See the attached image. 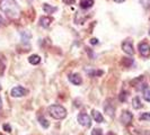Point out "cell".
I'll list each match as a JSON object with an SVG mask.
<instances>
[{
    "instance_id": "obj_14",
    "label": "cell",
    "mask_w": 150,
    "mask_h": 135,
    "mask_svg": "<svg viewBox=\"0 0 150 135\" xmlns=\"http://www.w3.org/2000/svg\"><path fill=\"white\" fill-rule=\"evenodd\" d=\"M43 10H44L45 14H53V11H55L57 8L50 6L49 4H44V5H43Z\"/></svg>"
},
{
    "instance_id": "obj_10",
    "label": "cell",
    "mask_w": 150,
    "mask_h": 135,
    "mask_svg": "<svg viewBox=\"0 0 150 135\" xmlns=\"http://www.w3.org/2000/svg\"><path fill=\"white\" fill-rule=\"evenodd\" d=\"M94 5V0H81L80 1V7L83 9H89Z\"/></svg>"
},
{
    "instance_id": "obj_11",
    "label": "cell",
    "mask_w": 150,
    "mask_h": 135,
    "mask_svg": "<svg viewBox=\"0 0 150 135\" xmlns=\"http://www.w3.org/2000/svg\"><path fill=\"white\" fill-rule=\"evenodd\" d=\"M28 62H30V64H38L40 62H41V56L38 55V54H33V55H30V58H28Z\"/></svg>"
},
{
    "instance_id": "obj_24",
    "label": "cell",
    "mask_w": 150,
    "mask_h": 135,
    "mask_svg": "<svg viewBox=\"0 0 150 135\" xmlns=\"http://www.w3.org/2000/svg\"><path fill=\"white\" fill-rule=\"evenodd\" d=\"M115 2H117V4H122V2H124L125 0H114Z\"/></svg>"
},
{
    "instance_id": "obj_27",
    "label": "cell",
    "mask_w": 150,
    "mask_h": 135,
    "mask_svg": "<svg viewBox=\"0 0 150 135\" xmlns=\"http://www.w3.org/2000/svg\"><path fill=\"white\" fill-rule=\"evenodd\" d=\"M107 135H115V134H114L113 132H108V133H107Z\"/></svg>"
},
{
    "instance_id": "obj_8",
    "label": "cell",
    "mask_w": 150,
    "mask_h": 135,
    "mask_svg": "<svg viewBox=\"0 0 150 135\" xmlns=\"http://www.w3.org/2000/svg\"><path fill=\"white\" fill-rule=\"evenodd\" d=\"M69 81L71 83H74L75 86H79V84H81V82H83L81 77L78 75V73H72V75H69Z\"/></svg>"
},
{
    "instance_id": "obj_21",
    "label": "cell",
    "mask_w": 150,
    "mask_h": 135,
    "mask_svg": "<svg viewBox=\"0 0 150 135\" xmlns=\"http://www.w3.org/2000/svg\"><path fill=\"white\" fill-rule=\"evenodd\" d=\"M4 129H5L6 132H11V127H10V125H8V124H4Z\"/></svg>"
},
{
    "instance_id": "obj_9",
    "label": "cell",
    "mask_w": 150,
    "mask_h": 135,
    "mask_svg": "<svg viewBox=\"0 0 150 135\" xmlns=\"http://www.w3.org/2000/svg\"><path fill=\"white\" fill-rule=\"evenodd\" d=\"M52 18L51 17H47V16H45V17H41V19H40V25L42 26V27H49L50 26V24L52 22Z\"/></svg>"
},
{
    "instance_id": "obj_16",
    "label": "cell",
    "mask_w": 150,
    "mask_h": 135,
    "mask_svg": "<svg viewBox=\"0 0 150 135\" xmlns=\"http://www.w3.org/2000/svg\"><path fill=\"white\" fill-rule=\"evenodd\" d=\"M38 122H40V124L44 128H49V126H50V123H49L47 120H46L45 117H43V116H40V117H38Z\"/></svg>"
},
{
    "instance_id": "obj_6",
    "label": "cell",
    "mask_w": 150,
    "mask_h": 135,
    "mask_svg": "<svg viewBox=\"0 0 150 135\" xmlns=\"http://www.w3.org/2000/svg\"><path fill=\"white\" fill-rule=\"evenodd\" d=\"M132 120H133L132 112H130L129 110H124V112H122V115H121V122H122V124H124L125 126H128V125L131 124Z\"/></svg>"
},
{
    "instance_id": "obj_26",
    "label": "cell",
    "mask_w": 150,
    "mask_h": 135,
    "mask_svg": "<svg viewBox=\"0 0 150 135\" xmlns=\"http://www.w3.org/2000/svg\"><path fill=\"white\" fill-rule=\"evenodd\" d=\"M1 108H2V101H1V98H0V110H1Z\"/></svg>"
},
{
    "instance_id": "obj_25",
    "label": "cell",
    "mask_w": 150,
    "mask_h": 135,
    "mask_svg": "<svg viewBox=\"0 0 150 135\" xmlns=\"http://www.w3.org/2000/svg\"><path fill=\"white\" fill-rule=\"evenodd\" d=\"M2 24H4V19H2V17H1V16H0V26H1V25H2Z\"/></svg>"
},
{
    "instance_id": "obj_18",
    "label": "cell",
    "mask_w": 150,
    "mask_h": 135,
    "mask_svg": "<svg viewBox=\"0 0 150 135\" xmlns=\"http://www.w3.org/2000/svg\"><path fill=\"white\" fill-rule=\"evenodd\" d=\"M91 135H103V131L100 128H94L91 131Z\"/></svg>"
},
{
    "instance_id": "obj_7",
    "label": "cell",
    "mask_w": 150,
    "mask_h": 135,
    "mask_svg": "<svg viewBox=\"0 0 150 135\" xmlns=\"http://www.w3.org/2000/svg\"><path fill=\"white\" fill-rule=\"evenodd\" d=\"M122 50L127 53V54H129V55H133V54H134V50H133L132 43L129 42V41L123 42V44H122Z\"/></svg>"
},
{
    "instance_id": "obj_15",
    "label": "cell",
    "mask_w": 150,
    "mask_h": 135,
    "mask_svg": "<svg viewBox=\"0 0 150 135\" xmlns=\"http://www.w3.org/2000/svg\"><path fill=\"white\" fill-rule=\"evenodd\" d=\"M143 98L146 101L150 103V89L147 86H144V88H143Z\"/></svg>"
},
{
    "instance_id": "obj_23",
    "label": "cell",
    "mask_w": 150,
    "mask_h": 135,
    "mask_svg": "<svg viewBox=\"0 0 150 135\" xmlns=\"http://www.w3.org/2000/svg\"><path fill=\"white\" fill-rule=\"evenodd\" d=\"M90 44H93V45L98 44V39L97 38H91V39H90Z\"/></svg>"
},
{
    "instance_id": "obj_2",
    "label": "cell",
    "mask_w": 150,
    "mask_h": 135,
    "mask_svg": "<svg viewBox=\"0 0 150 135\" xmlns=\"http://www.w3.org/2000/svg\"><path fill=\"white\" fill-rule=\"evenodd\" d=\"M47 110H49V114L51 115V117L55 118V120H63L67 116L66 108L60 105H51Z\"/></svg>"
},
{
    "instance_id": "obj_20",
    "label": "cell",
    "mask_w": 150,
    "mask_h": 135,
    "mask_svg": "<svg viewBox=\"0 0 150 135\" xmlns=\"http://www.w3.org/2000/svg\"><path fill=\"white\" fill-rule=\"evenodd\" d=\"M123 63H124L125 65L130 67V65L133 63V60H132V59H125V60H123Z\"/></svg>"
},
{
    "instance_id": "obj_19",
    "label": "cell",
    "mask_w": 150,
    "mask_h": 135,
    "mask_svg": "<svg viewBox=\"0 0 150 135\" xmlns=\"http://www.w3.org/2000/svg\"><path fill=\"white\" fill-rule=\"evenodd\" d=\"M120 100L123 103V101H125L127 100V98H128V95H127V91H122L121 92V95H120Z\"/></svg>"
},
{
    "instance_id": "obj_1",
    "label": "cell",
    "mask_w": 150,
    "mask_h": 135,
    "mask_svg": "<svg viewBox=\"0 0 150 135\" xmlns=\"http://www.w3.org/2000/svg\"><path fill=\"white\" fill-rule=\"evenodd\" d=\"M0 9L6 14L10 19H17L19 17V7L16 0H1L0 1Z\"/></svg>"
},
{
    "instance_id": "obj_17",
    "label": "cell",
    "mask_w": 150,
    "mask_h": 135,
    "mask_svg": "<svg viewBox=\"0 0 150 135\" xmlns=\"http://www.w3.org/2000/svg\"><path fill=\"white\" fill-rule=\"evenodd\" d=\"M140 120H150V112L141 114V115H140Z\"/></svg>"
},
{
    "instance_id": "obj_4",
    "label": "cell",
    "mask_w": 150,
    "mask_h": 135,
    "mask_svg": "<svg viewBox=\"0 0 150 135\" xmlns=\"http://www.w3.org/2000/svg\"><path fill=\"white\" fill-rule=\"evenodd\" d=\"M78 122H79L80 125H83L85 127H88L91 125V118L89 117V115H87L85 112L78 115Z\"/></svg>"
},
{
    "instance_id": "obj_3",
    "label": "cell",
    "mask_w": 150,
    "mask_h": 135,
    "mask_svg": "<svg viewBox=\"0 0 150 135\" xmlns=\"http://www.w3.org/2000/svg\"><path fill=\"white\" fill-rule=\"evenodd\" d=\"M10 94H11V96L13 97H24V96H26L27 94H28V91L25 89V88H23L21 86H17V87H14L11 91H10Z\"/></svg>"
},
{
    "instance_id": "obj_22",
    "label": "cell",
    "mask_w": 150,
    "mask_h": 135,
    "mask_svg": "<svg viewBox=\"0 0 150 135\" xmlns=\"http://www.w3.org/2000/svg\"><path fill=\"white\" fill-rule=\"evenodd\" d=\"M63 2H64L66 5H74L76 2V0H63Z\"/></svg>"
},
{
    "instance_id": "obj_13",
    "label": "cell",
    "mask_w": 150,
    "mask_h": 135,
    "mask_svg": "<svg viewBox=\"0 0 150 135\" xmlns=\"http://www.w3.org/2000/svg\"><path fill=\"white\" fill-rule=\"evenodd\" d=\"M132 106H133V108H134V109H140V108L142 107V104H141L140 98L139 97L133 98V100H132Z\"/></svg>"
},
{
    "instance_id": "obj_12",
    "label": "cell",
    "mask_w": 150,
    "mask_h": 135,
    "mask_svg": "<svg viewBox=\"0 0 150 135\" xmlns=\"http://www.w3.org/2000/svg\"><path fill=\"white\" fill-rule=\"evenodd\" d=\"M93 117H94V120H96L97 123H103V122H104L103 115L99 112H97V110H93Z\"/></svg>"
},
{
    "instance_id": "obj_5",
    "label": "cell",
    "mask_w": 150,
    "mask_h": 135,
    "mask_svg": "<svg viewBox=\"0 0 150 135\" xmlns=\"http://www.w3.org/2000/svg\"><path fill=\"white\" fill-rule=\"evenodd\" d=\"M138 49H139V52L143 58H149L150 56V45L148 43H146V42L140 43Z\"/></svg>"
},
{
    "instance_id": "obj_28",
    "label": "cell",
    "mask_w": 150,
    "mask_h": 135,
    "mask_svg": "<svg viewBox=\"0 0 150 135\" xmlns=\"http://www.w3.org/2000/svg\"><path fill=\"white\" fill-rule=\"evenodd\" d=\"M149 35H150V30H149Z\"/></svg>"
}]
</instances>
